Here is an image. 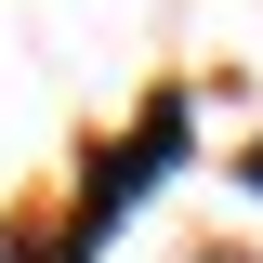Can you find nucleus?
I'll return each instance as SVG.
<instances>
[{
    "mask_svg": "<svg viewBox=\"0 0 263 263\" xmlns=\"http://www.w3.org/2000/svg\"><path fill=\"white\" fill-rule=\"evenodd\" d=\"M171 158H184V105L158 92V105H145V119H132V145H119V158L92 171V197H79V224H66V237H53V250H40V263H92L105 237H119V211H132V197H145V184H158Z\"/></svg>",
    "mask_w": 263,
    "mask_h": 263,
    "instance_id": "f257e3e1",
    "label": "nucleus"
}]
</instances>
